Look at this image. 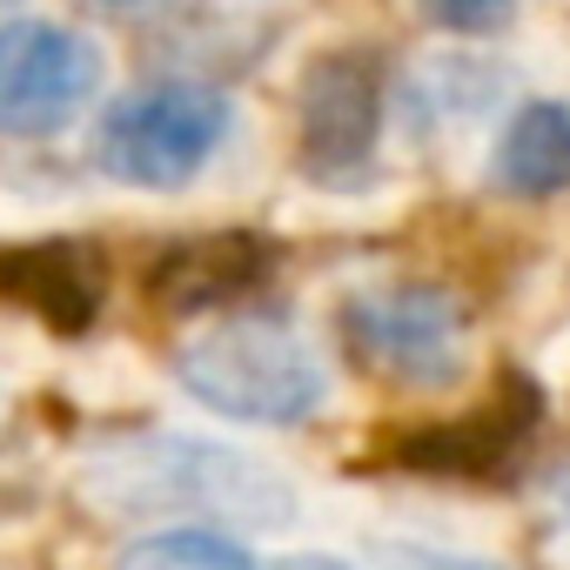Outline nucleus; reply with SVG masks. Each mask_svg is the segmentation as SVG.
Listing matches in <instances>:
<instances>
[{
	"label": "nucleus",
	"mask_w": 570,
	"mask_h": 570,
	"mask_svg": "<svg viewBox=\"0 0 570 570\" xmlns=\"http://www.w3.org/2000/svg\"><path fill=\"white\" fill-rule=\"evenodd\" d=\"M101 95V48L61 21H0V135L48 141Z\"/></svg>",
	"instance_id": "nucleus-6"
},
{
	"label": "nucleus",
	"mask_w": 570,
	"mask_h": 570,
	"mask_svg": "<svg viewBox=\"0 0 570 570\" xmlns=\"http://www.w3.org/2000/svg\"><path fill=\"white\" fill-rule=\"evenodd\" d=\"M275 268V248L262 235H242V228H222V235H195V242H175L155 268H148V296L168 309V316H222L235 309L242 296H255Z\"/></svg>",
	"instance_id": "nucleus-8"
},
{
	"label": "nucleus",
	"mask_w": 570,
	"mask_h": 570,
	"mask_svg": "<svg viewBox=\"0 0 570 570\" xmlns=\"http://www.w3.org/2000/svg\"><path fill=\"white\" fill-rule=\"evenodd\" d=\"M423 14L443 35H497L517 14V0H423Z\"/></svg>",
	"instance_id": "nucleus-12"
},
{
	"label": "nucleus",
	"mask_w": 570,
	"mask_h": 570,
	"mask_svg": "<svg viewBox=\"0 0 570 570\" xmlns=\"http://www.w3.org/2000/svg\"><path fill=\"white\" fill-rule=\"evenodd\" d=\"M383 570H497V563L456 557V550H430V543H383Z\"/></svg>",
	"instance_id": "nucleus-13"
},
{
	"label": "nucleus",
	"mask_w": 570,
	"mask_h": 570,
	"mask_svg": "<svg viewBox=\"0 0 570 570\" xmlns=\"http://www.w3.org/2000/svg\"><path fill=\"white\" fill-rule=\"evenodd\" d=\"M543 390L523 376V370H503L497 396L476 403L470 416L456 423H430L416 436H403L390 456L403 470H423V476H456V483H497L517 470V456L530 450V436L543 430Z\"/></svg>",
	"instance_id": "nucleus-7"
},
{
	"label": "nucleus",
	"mask_w": 570,
	"mask_h": 570,
	"mask_svg": "<svg viewBox=\"0 0 570 570\" xmlns=\"http://www.w3.org/2000/svg\"><path fill=\"white\" fill-rule=\"evenodd\" d=\"M235 108L208 81H148L95 121V168L128 188H188L228 141Z\"/></svg>",
	"instance_id": "nucleus-3"
},
{
	"label": "nucleus",
	"mask_w": 570,
	"mask_h": 570,
	"mask_svg": "<svg viewBox=\"0 0 570 570\" xmlns=\"http://www.w3.org/2000/svg\"><path fill=\"white\" fill-rule=\"evenodd\" d=\"M550 497H557V510H563V517H570V463H563V470H557V483H550Z\"/></svg>",
	"instance_id": "nucleus-16"
},
{
	"label": "nucleus",
	"mask_w": 570,
	"mask_h": 570,
	"mask_svg": "<svg viewBox=\"0 0 570 570\" xmlns=\"http://www.w3.org/2000/svg\"><path fill=\"white\" fill-rule=\"evenodd\" d=\"M81 490L128 517H208L242 530H275L296 517V490L248 450L175 436V430H121L101 436L81 463Z\"/></svg>",
	"instance_id": "nucleus-1"
},
{
	"label": "nucleus",
	"mask_w": 570,
	"mask_h": 570,
	"mask_svg": "<svg viewBox=\"0 0 570 570\" xmlns=\"http://www.w3.org/2000/svg\"><path fill=\"white\" fill-rule=\"evenodd\" d=\"M0 416H8V403H0Z\"/></svg>",
	"instance_id": "nucleus-18"
},
{
	"label": "nucleus",
	"mask_w": 570,
	"mask_h": 570,
	"mask_svg": "<svg viewBox=\"0 0 570 570\" xmlns=\"http://www.w3.org/2000/svg\"><path fill=\"white\" fill-rule=\"evenodd\" d=\"M390 108V75L376 48H330L303 68L296 88V161L323 188H363L376 168Z\"/></svg>",
	"instance_id": "nucleus-5"
},
{
	"label": "nucleus",
	"mask_w": 570,
	"mask_h": 570,
	"mask_svg": "<svg viewBox=\"0 0 570 570\" xmlns=\"http://www.w3.org/2000/svg\"><path fill=\"white\" fill-rule=\"evenodd\" d=\"M101 296H108V268H101L95 242H21V248H0V303L41 316L61 336L95 330Z\"/></svg>",
	"instance_id": "nucleus-9"
},
{
	"label": "nucleus",
	"mask_w": 570,
	"mask_h": 570,
	"mask_svg": "<svg viewBox=\"0 0 570 570\" xmlns=\"http://www.w3.org/2000/svg\"><path fill=\"white\" fill-rule=\"evenodd\" d=\"M490 181L517 202L570 188V101H523L490 155Z\"/></svg>",
	"instance_id": "nucleus-10"
},
{
	"label": "nucleus",
	"mask_w": 570,
	"mask_h": 570,
	"mask_svg": "<svg viewBox=\"0 0 570 570\" xmlns=\"http://www.w3.org/2000/svg\"><path fill=\"white\" fill-rule=\"evenodd\" d=\"M8 8H21V0H0V14H8Z\"/></svg>",
	"instance_id": "nucleus-17"
},
{
	"label": "nucleus",
	"mask_w": 570,
	"mask_h": 570,
	"mask_svg": "<svg viewBox=\"0 0 570 570\" xmlns=\"http://www.w3.org/2000/svg\"><path fill=\"white\" fill-rule=\"evenodd\" d=\"M115 570H255V557L208 523H175V530L135 537L115 557Z\"/></svg>",
	"instance_id": "nucleus-11"
},
{
	"label": "nucleus",
	"mask_w": 570,
	"mask_h": 570,
	"mask_svg": "<svg viewBox=\"0 0 570 570\" xmlns=\"http://www.w3.org/2000/svg\"><path fill=\"white\" fill-rule=\"evenodd\" d=\"M275 570H350V563H336V557H282Z\"/></svg>",
	"instance_id": "nucleus-15"
},
{
	"label": "nucleus",
	"mask_w": 570,
	"mask_h": 570,
	"mask_svg": "<svg viewBox=\"0 0 570 570\" xmlns=\"http://www.w3.org/2000/svg\"><path fill=\"white\" fill-rule=\"evenodd\" d=\"M81 8H95V14H108V21H148V14L168 8V0H81Z\"/></svg>",
	"instance_id": "nucleus-14"
},
{
	"label": "nucleus",
	"mask_w": 570,
	"mask_h": 570,
	"mask_svg": "<svg viewBox=\"0 0 570 570\" xmlns=\"http://www.w3.org/2000/svg\"><path fill=\"white\" fill-rule=\"evenodd\" d=\"M175 383L228 423H309L330 403L316 343L282 316H222L175 356Z\"/></svg>",
	"instance_id": "nucleus-2"
},
{
	"label": "nucleus",
	"mask_w": 570,
	"mask_h": 570,
	"mask_svg": "<svg viewBox=\"0 0 570 570\" xmlns=\"http://www.w3.org/2000/svg\"><path fill=\"white\" fill-rule=\"evenodd\" d=\"M343 343L356 350L363 370L390 383H456L463 350H470V309L443 282H376L343 303Z\"/></svg>",
	"instance_id": "nucleus-4"
}]
</instances>
